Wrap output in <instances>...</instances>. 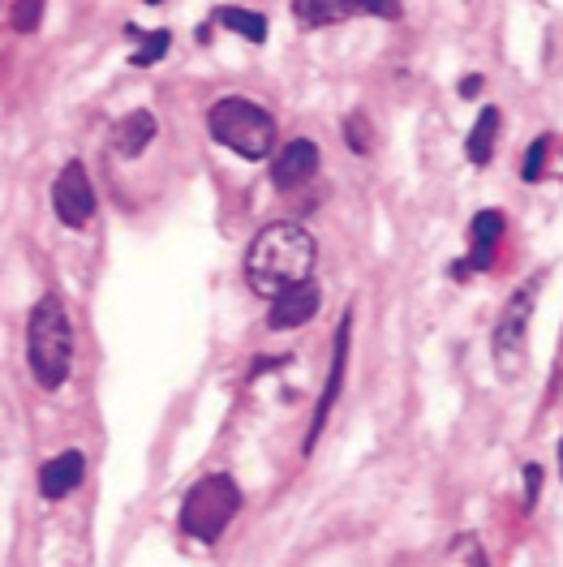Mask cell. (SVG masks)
Listing matches in <instances>:
<instances>
[{
  "mask_svg": "<svg viewBox=\"0 0 563 567\" xmlns=\"http://www.w3.org/2000/svg\"><path fill=\"white\" fill-rule=\"evenodd\" d=\"M314 263H319V245L301 224H267L250 241L245 254V280L258 297H280L288 288L314 280Z\"/></svg>",
  "mask_w": 563,
  "mask_h": 567,
  "instance_id": "cell-1",
  "label": "cell"
},
{
  "mask_svg": "<svg viewBox=\"0 0 563 567\" xmlns=\"http://www.w3.org/2000/svg\"><path fill=\"white\" fill-rule=\"evenodd\" d=\"M26 357H31L35 383L56 391L74 370V327L56 297H43L26 323Z\"/></svg>",
  "mask_w": 563,
  "mask_h": 567,
  "instance_id": "cell-2",
  "label": "cell"
},
{
  "mask_svg": "<svg viewBox=\"0 0 563 567\" xmlns=\"http://www.w3.org/2000/svg\"><path fill=\"white\" fill-rule=\"evenodd\" d=\"M207 129L220 147L237 151L245 159H267L276 151V116L263 104H254V99L224 95L220 104L207 112Z\"/></svg>",
  "mask_w": 563,
  "mask_h": 567,
  "instance_id": "cell-3",
  "label": "cell"
},
{
  "mask_svg": "<svg viewBox=\"0 0 563 567\" xmlns=\"http://www.w3.org/2000/svg\"><path fill=\"white\" fill-rule=\"evenodd\" d=\"M237 512H241V486L228 473H215V477H202V482L185 494L181 529L198 537V542H220Z\"/></svg>",
  "mask_w": 563,
  "mask_h": 567,
  "instance_id": "cell-4",
  "label": "cell"
},
{
  "mask_svg": "<svg viewBox=\"0 0 563 567\" xmlns=\"http://www.w3.org/2000/svg\"><path fill=\"white\" fill-rule=\"evenodd\" d=\"M533 297H538V280H529L521 293H512V301L503 305V318L495 327V370H499V378H516L525 370V336H529Z\"/></svg>",
  "mask_w": 563,
  "mask_h": 567,
  "instance_id": "cell-5",
  "label": "cell"
},
{
  "mask_svg": "<svg viewBox=\"0 0 563 567\" xmlns=\"http://www.w3.org/2000/svg\"><path fill=\"white\" fill-rule=\"evenodd\" d=\"M400 0H293V18L301 26H336L349 18H400Z\"/></svg>",
  "mask_w": 563,
  "mask_h": 567,
  "instance_id": "cell-6",
  "label": "cell"
},
{
  "mask_svg": "<svg viewBox=\"0 0 563 567\" xmlns=\"http://www.w3.org/2000/svg\"><path fill=\"white\" fill-rule=\"evenodd\" d=\"M52 202H56L61 224H69V228H86L95 220V189H91V177H86V168L78 159H69L61 168V177L52 185Z\"/></svg>",
  "mask_w": 563,
  "mask_h": 567,
  "instance_id": "cell-7",
  "label": "cell"
},
{
  "mask_svg": "<svg viewBox=\"0 0 563 567\" xmlns=\"http://www.w3.org/2000/svg\"><path fill=\"white\" fill-rule=\"evenodd\" d=\"M319 284L306 280V284H297V288H288V293L280 297H271V314H267V327L271 331H293L301 323H310L314 314H319Z\"/></svg>",
  "mask_w": 563,
  "mask_h": 567,
  "instance_id": "cell-8",
  "label": "cell"
},
{
  "mask_svg": "<svg viewBox=\"0 0 563 567\" xmlns=\"http://www.w3.org/2000/svg\"><path fill=\"white\" fill-rule=\"evenodd\" d=\"M314 172H319V147H314L310 138H293V142H284V151L276 155L271 181H276V189H297V185H306Z\"/></svg>",
  "mask_w": 563,
  "mask_h": 567,
  "instance_id": "cell-9",
  "label": "cell"
},
{
  "mask_svg": "<svg viewBox=\"0 0 563 567\" xmlns=\"http://www.w3.org/2000/svg\"><path fill=\"white\" fill-rule=\"evenodd\" d=\"M344 366H349V314H344V323L336 327V353H331L327 391H323V400H319V413H314V426H310V434H306V452H310L314 443H319L327 417H331V409H336V396H340V383H344Z\"/></svg>",
  "mask_w": 563,
  "mask_h": 567,
  "instance_id": "cell-10",
  "label": "cell"
},
{
  "mask_svg": "<svg viewBox=\"0 0 563 567\" xmlns=\"http://www.w3.org/2000/svg\"><path fill=\"white\" fill-rule=\"evenodd\" d=\"M469 237H473V250H469L465 263H456V267H452V275L486 271L490 263H495V250H499V237H503V215H499V211H482L478 220H473Z\"/></svg>",
  "mask_w": 563,
  "mask_h": 567,
  "instance_id": "cell-11",
  "label": "cell"
},
{
  "mask_svg": "<svg viewBox=\"0 0 563 567\" xmlns=\"http://www.w3.org/2000/svg\"><path fill=\"white\" fill-rule=\"evenodd\" d=\"M82 473H86V460L82 452H61V456H52V460H43V469H39V494L43 499H65L69 490H78L82 486Z\"/></svg>",
  "mask_w": 563,
  "mask_h": 567,
  "instance_id": "cell-12",
  "label": "cell"
},
{
  "mask_svg": "<svg viewBox=\"0 0 563 567\" xmlns=\"http://www.w3.org/2000/svg\"><path fill=\"white\" fill-rule=\"evenodd\" d=\"M155 138V116L147 108H138V112H129L125 121H117V129H112V142H117V155L125 159H134L147 151V142Z\"/></svg>",
  "mask_w": 563,
  "mask_h": 567,
  "instance_id": "cell-13",
  "label": "cell"
},
{
  "mask_svg": "<svg viewBox=\"0 0 563 567\" xmlns=\"http://www.w3.org/2000/svg\"><path fill=\"white\" fill-rule=\"evenodd\" d=\"M495 134H499V112L482 108L478 125H473V134L465 142V155L473 159V164H490V155H495Z\"/></svg>",
  "mask_w": 563,
  "mask_h": 567,
  "instance_id": "cell-14",
  "label": "cell"
},
{
  "mask_svg": "<svg viewBox=\"0 0 563 567\" xmlns=\"http://www.w3.org/2000/svg\"><path fill=\"white\" fill-rule=\"evenodd\" d=\"M215 22L228 26V31H237V35H245L250 43H263V39H267V18H263V13H250V9H237V5H224V9H215Z\"/></svg>",
  "mask_w": 563,
  "mask_h": 567,
  "instance_id": "cell-15",
  "label": "cell"
},
{
  "mask_svg": "<svg viewBox=\"0 0 563 567\" xmlns=\"http://www.w3.org/2000/svg\"><path fill=\"white\" fill-rule=\"evenodd\" d=\"M43 22V0H13V13H9V26L18 35H35Z\"/></svg>",
  "mask_w": 563,
  "mask_h": 567,
  "instance_id": "cell-16",
  "label": "cell"
},
{
  "mask_svg": "<svg viewBox=\"0 0 563 567\" xmlns=\"http://www.w3.org/2000/svg\"><path fill=\"white\" fill-rule=\"evenodd\" d=\"M168 43H172V35H168V31H151V35H147V43H142V48L134 52V65H138V69L155 65V61H160V56L168 52Z\"/></svg>",
  "mask_w": 563,
  "mask_h": 567,
  "instance_id": "cell-17",
  "label": "cell"
},
{
  "mask_svg": "<svg viewBox=\"0 0 563 567\" xmlns=\"http://www.w3.org/2000/svg\"><path fill=\"white\" fill-rule=\"evenodd\" d=\"M546 151H551V138H533V147H529V155H525V168H521V177H525V181H542Z\"/></svg>",
  "mask_w": 563,
  "mask_h": 567,
  "instance_id": "cell-18",
  "label": "cell"
},
{
  "mask_svg": "<svg viewBox=\"0 0 563 567\" xmlns=\"http://www.w3.org/2000/svg\"><path fill=\"white\" fill-rule=\"evenodd\" d=\"M349 134H353V151L366 155V151H370V134H366V121H362V116H353V121H349Z\"/></svg>",
  "mask_w": 563,
  "mask_h": 567,
  "instance_id": "cell-19",
  "label": "cell"
},
{
  "mask_svg": "<svg viewBox=\"0 0 563 567\" xmlns=\"http://www.w3.org/2000/svg\"><path fill=\"white\" fill-rule=\"evenodd\" d=\"M538 490H542V469L525 464V503H538Z\"/></svg>",
  "mask_w": 563,
  "mask_h": 567,
  "instance_id": "cell-20",
  "label": "cell"
},
{
  "mask_svg": "<svg viewBox=\"0 0 563 567\" xmlns=\"http://www.w3.org/2000/svg\"><path fill=\"white\" fill-rule=\"evenodd\" d=\"M478 91H482V74H469L465 82H460V95H465V99H473Z\"/></svg>",
  "mask_w": 563,
  "mask_h": 567,
  "instance_id": "cell-21",
  "label": "cell"
},
{
  "mask_svg": "<svg viewBox=\"0 0 563 567\" xmlns=\"http://www.w3.org/2000/svg\"><path fill=\"white\" fill-rule=\"evenodd\" d=\"M559 460H563V443H559Z\"/></svg>",
  "mask_w": 563,
  "mask_h": 567,
  "instance_id": "cell-22",
  "label": "cell"
},
{
  "mask_svg": "<svg viewBox=\"0 0 563 567\" xmlns=\"http://www.w3.org/2000/svg\"><path fill=\"white\" fill-rule=\"evenodd\" d=\"M147 5H160V0H147Z\"/></svg>",
  "mask_w": 563,
  "mask_h": 567,
  "instance_id": "cell-23",
  "label": "cell"
}]
</instances>
